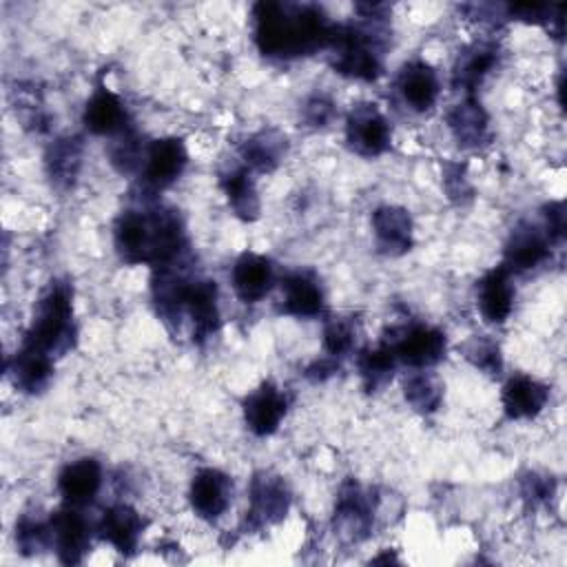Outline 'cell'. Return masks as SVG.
I'll return each mask as SVG.
<instances>
[{"label": "cell", "instance_id": "obj_1", "mask_svg": "<svg viewBox=\"0 0 567 567\" xmlns=\"http://www.w3.org/2000/svg\"><path fill=\"white\" fill-rule=\"evenodd\" d=\"M252 24L259 51L277 60H292L328 47L334 29L321 7L290 2H257Z\"/></svg>", "mask_w": 567, "mask_h": 567}, {"label": "cell", "instance_id": "obj_2", "mask_svg": "<svg viewBox=\"0 0 567 567\" xmlns=\"http://www.w3.org/2000/svg\"><path fill=\"white\" fill-rule=\"evenodd\" d=\"M115 248L128 264L171 266L186 246L179 215L162 206L128 208L115 221Z\"/></svg>", "mask_w": 567, "mask_h": 567}, {"label": "cell", "instance_id": "obj_3", "mask_svg": "<svg viewBox=\"0 0 567 567\" xmlns=\"http://www.w3.org/2000/svg\"><path fill=\"white\" fill-rule=\"evenodd\" d=\"M153 299L168 326L179 328L182 317H186L195 341L208 339L219 326V292L210 279L188 277L173 266H162L153 279Z\"/></svg>", "mask_w": 567, "mask_h": 567}, {"label": "cell", "instance_id": "obj_4", "mask_svg": "<svg viewBox=\"0 0 567 567\" xmlns=\"http://www.w3.org/2000/svg\"><path fill=\"white\" fill-rule=\"evenodd\" d=\"M365 18V24H346L334 27L328 47L332 49V66L348 78L372 82L381 75L383 69V40L379 22L383 20L377 16L385 11L383 4H361L359 7Z\"/></svg>", "mask_w": 567, "mask_h": 567}, {"label": "cell", "instance_id": "obj_5", "mask_svg": "<svg viewBox=\"0 0 567 567\" xmlns=\"http://www.w3.org/2000/svg\"><path fill=\"white\" fill-rule=\"evenodd\" d=\"M73 341V292L69 284L55 281L35 303L31 326L24 334V346L35 348L49 357H60L71 350Z\"/></svg>", "mask_w": 567, "mask_h": 567}, {"label": "cell", "instance_id": "obj_6", "mask_svg": "<svg viewBox=\"0 0 567 567\" xmlns=\"http://www.w3.org/2000/svg\"><path fill=\"white\" fill-rule=\"evenodd\" d=\"M385 343L392 348L396 361L416 370L439 363L447 348L445 334L439 328L423 323H412L396 330V337Z\"/></svg>", "mask_w": 567, "mask_h": 567}, {"label": "cell", "instance_id": "obj_7", "mask_svg": "<svg viewBox=\"0 0 567 567\" xmlns=\"http://www.w3.org/2000/svg\"><path fill=\"white\" fill-rule=\"evenodd\" d=\"M188 153L179 137H162L151 142L144 148V157L140 164L142 182L151 190H162L171 186L186 168Z\"/></svg>", "mask_w": 567, "mask_h": 567}, {"label": "cell", "instance_id": "obj_8", "mask_svg": "<svg viewBox=\"0 0 567 567\" xmlns=\"http://www.w3.org/2000/svg\"><path fill=\"white\" fill-rule=\"evenodd\" d=\"M346 140L357 155L377 157L388 151L392 131L374 104H357L348 115Z\"/></svg>", "mask_w": 567, "mask_h": 567}, {"label": "cell", "instance_id": "obj_9", "mask_svg": "<svg viewBox=\"0 0 567 567\" xmlns=\"http://www.w3.org/2000/svg\"><path fill=\"white\" fill-rule=\"evenodd\" d=\"M250 507H248V520L250 527H264L275 525L286 518L290 507V492L281 476L259 472L250 481Z\"/></svg>", "mask_w": 567, "mask_h": 567}, {"label": "cell", "instance_id": "obj_10", "mask_svg": "<svg viewBox=\"0 0 567 567\" xmlns=\"http://www.w3.org/2000/svg\"><path fill=\"white\" fill-rule=\"evenodd\" d=\"M49 525H51V545L58 558L66 565L82 563L91 545L89 523L84 520V516L75 512L73 505H69L55 512L49 518Z\"/></svg>", "mask_w": 567, "mask_h": 567}, {"label": "cell", "instance_id": "obj_11", "mask_svg": "<svg viewBox=\"0 0 567 567\" xmlns=\"http://www.w3.org/2000/svg\"><path fill=\"white\" fill-rule=\"evenodd\" d=\"M188 498L199 518L217 520L230 505L233 481L215 467H204L193 476Z\"/></svg>", "mask_w": 567, "mask_h": 567}, {"label": "cell", "instance_id": "obj_12", "mask_svg": "<svg viewBox=\"0 0 567 567\" xmlns=\"http://www.w3.org/2000/svg\"><path fill=\"white\" fill-rule=\"evenodd\" d=\"M288 399L281 388L266 381L257 390H252L244 401V419L248 430L255 436H268L272 434L281 419L286 416Z\"/></svg>", "mask_w": 567, "mask_h": 567}, {"label": "cell", "instance_id": "obj_13", "mask_svg": "<svg viewBox=\"0 0 567 567\" xmlns=\"http://www.w3.org/2000/svg\"><path fill=\"white\" fill-rule=\"evenodd\" d=\"M230 284L244 303H257L270 292L275 284V266L264 255L244 252L233 264Z\"/></svg>", "mask_w": 567, "mask_h": 567}, {"label": "cell", "instance_id": "obj_14", "mask_svg": "<svg viewBox=\"0 0 567 567\" xmlns=\"http://www.w3.org/2000/svg\"><path fill=\"white\" fill-rule=\"evenodd\" d=\"M549 237L538 226L518 224L505 244V268L512 272H525L540 266L549 257Z\"/></svg>", "mask_w": 567, "mask_h": 567}, {"label": "cell", "instance_id": "obj_15", "mask_svg": "<svg viewBox=\"0 0 567 567\" xmlns=\"http://www.w3.org/2000/svg\"><path fill=\"white\" fill-rule=\"evenodd\" d=\"M281 295H284L281 310L299 319L319 317L326 308L323 288L319 279L308 270H295L286 275L281 281Z\"/></svg>", "mask_w": 567, "mask_h": 567}, {"label": "cell", "instance_id": "obj_16", "mask_svg": "<svg viewBox=\"0 0 567 567\" xmlns=\"http://www.w3.org/2000/svg\"><path fill=\"white\" fill-rule=\"evenodd\" d=\"M102 487V465L91 458L82 456L62 467L58 474V489L66 505L82 507L91 503Z\"/></svg>", "mask_w": 567, "mask_h": 567}, {"label": "cell", "instance_id": "obj_17", "mask_svg": "<svg viewBox=\"0 0 567 567\" xmlns=\"http://www.w3.org/2000/svg\"><path fill=\"white\" fill-rule=\"evenodd\" d=\"M476 306L487 323H503L514 308V286L509 270L498 266L489 270L476 286Z\"/></svg>", "mask_w": 567, "mask_h": 567}, {"label": "cell", "instance_id": "obj_18", "mask_svg": "<svg viewBox=\"0 0 567 567\" xmlns=\"http://www.w3.org/2000/svg\"><path fill=\"white\" fill-rule=\"evenodd\" d=\"M412 217L401 206H379L372 213L377 246L385 255H403L412 248Z\"/></svg>", "mask_w": 567, "mask_h": 567}, {"label": "cell", "instance_id": "obj_19", "mask_svg": "<svg viewBox=\"0 0 567 567\" xmlns=\"http://www.w3.org/2000/svg\"><path fill=\"white\" fill-rule=\"evenodd\" d=\"M549 399V390L545 383L525 377V374H516L512 377L501 394L503 401V410L509 419H534L536 414L543 412V408L547 405Z\"/></svg>", "mask_w": 567, "mask_h": 567}, {"label": "cell", "instance_id": "obj_20", "mask_svg": "<svg viewBox=\"0 0 567 567\" xmlns=\"http://www.w3.org/2000/svg\"><path fill=\"white\" fill-rule=\"evenodd\" d=\"M396 89L412 111H427L436 104L441 84L436 71L430 64L408 62L396 78Z\"/></svg>", "mask_w": 567, "mask_h": 567}, {"label": "cell", "instance_id": "obj_21", "mask_svg": "<svg viewBox=\"0 0 567 567\" xmlns=\"http://www.w3.org/2000/svg\"><path fill=\"white\" fill-rule=\"evenodd\" d=\"M334 525L348 540H361L372 525L370 496L359 485H346L337 501Z\"/></svg>", "mask_w": 567, "mask_h": 567}, {"label": "cell", "instance_id": "obj_22", "mask_svg": "<svg viewBox=\"0 0 567 567\" xmlns=\"http://www.w3.org/2000/svg\"><path fill=\"white\" fill-rule=\"evenodd\" d=\"M142 516L120 503V505H113L109 507L104 514H102V520H100V536L111 543L120 554H133L137 543H140V536H142Z\"/></svg>", "mask_w": 567, "mask_h": 567}, {"label": "cell", "instance_id": "obj_23", "mask_svg": "<svg viewBox=\"0 0 567 567\" xmlns=\"http://www.w3.org/2000/svg\"><path fill=\"white\" fill-rule=\"evenodd\" d=\"M126 109L122 100L100 86L84 106V126L95 135H117L126 131Z\"/></svg>", "mask_w": 567, "mask_h": 567}, {"label": "cell", "instance_id": "obj_24", "mask_svg": "<svg viewBox=\"0 0 567 567\" xmlns=\"http://www.w3.org/2000/svg\"><path fill=\"white\" fill-rule=\"evenodd\" d=\"M9 374L18 390L27 394L42 392L53 374V357L22 343L9 363Z\"/></svg>", "mask_w": 567, "mask_h": 567}, {"label": "cell", "instance_id": "obj_25", "mask_svg": "<svg viewBox=\"0 0 567 567\" xmlns=\"http://www.w3.org/2000/svg\"><path fill=\"white\" fill-rule=\"evenodd\" d=\"M221 190L237 217L252 221L259 215V195L248 166H230L219 175Z\"/></svg>", "mask_w": 567, "mask_h": 567}, {"label": "cell", "instance_id": "obj_26", "mask_svg": "<svg viewBox=\"0 0 567 567\" xmlns=\"http://www.w3.org/2000/svg\"><path fill=\"white\" fill-rule=\"evenodd\" d=\"M447 126L463 146H478L487 140V113L474 97H465L450 109Z\"/></svg>", "mask_w": 567, "mask_h": 567}, {"label": "cell", "instance_id": "obj_27", "mask_svg": "<svg viewBox=\"0 0 567 567\" xmlns=\"http://www.w3.org/2000/svg\"><path fill=\"white\" fill-rule=\"evenodd\" d=\"M498 55L496 49L492 44H474L470 49H465L454 66V86L463 89V91H474L485 75L494 69Z\"/></svg>", "mask_w": 567, "mask_h": 567}, {"label": "cell", "instance_id": "obj_28", "mask_svg": "<svg viewBox=\"0 0 567 567\" xmlns=\"http://www.w3.org/2000/svg\"><path fill=\"white\" fill-rule=\"evenodd\" d=\"M82 164V142L78 137H64L53 142L47 153V171L55 186H71Z\"/></svg>", "mask_w": 567, "mask_h": 567}, {"label": "cell", "instance_id": "obj_29", "mask_svg": "<svg viewBox=\"0 0 567 567\" xmlns=\"http://www.w3.org/2000/svg\"><path fill=\"white\" fill-rule=\"evenodd\" d=\"M286 153V137L279 135L277 131H261L246 140L241 146V157L248 168L268 173L272 171Z\"/></svg>", "mask_w": 567, "mask_h": 567}, {"label": "cell", "instance_id": "obj_30", "mask_svg": "<svg viewBox=\"0 0 567 567\" xmlns=\"http://www.w3.org/2000/svg\"><path fill=\"white\" fill-rule=\"evenodd\" d=\"M396 357L392 352V348L383 341L377 348H368L359 354V374L363 379V385L368 392H377L381 388H385L394 374L396 368Z\"/></svg>", "mask_w": 567, "mask_h": 567}, {"label": "cell", "instance_id": "obj_31", "mask_svg": "<svg viewBox=\"0 0 567 567\" xmlns=\"http://www.w3.org/2000/svg\"><path fill=\"white\" fill-rule=\"evenodd\" d=\"M403 396L412 410L432 414L443 401V385L430 372H412L403 383Z\"/></svg>", "mask_w": 567, "mask_h": 567}, {"label": "cell", "instance_id": "obj_32", "mask_svg": "<svg viewBox=\"0 0 567 567\" xmlns=\"http://www.w3.org/2000/svg\"><path fill=\"white\" fill-rule=\"evenodd\" d=\"M16 543L22 554H38L51 545V525L24 516L16 525Z\"/></svg>", "mask_w": 567, "mask_h": 567}, {"label": "cell", "instance_id": "obj_33", "mask_svg": "<svg viewBox=\"0 0 567 567\" xmlns=\"http://www.w3.org/2000/svg\"><path fill=\"white\" fill-rule=\"evenodd\" d=\"M354 346V328L346 319H332L323 330V348L330 357H343Z\"/></svg>", "mask_w": 567, "mask_h": 567}, {"label": "cell", "instance_id": "obj_34", "mask_svg": "<svg viewBox=\"0 0 567 567\" xmlns=\"http://www.w3.org/2000/svg\"><path fill=\"white\" fill-rule=\"evenodd\" d=\"M465 354H467V359L476 368H481L487 374H498L501 368H503L501 348L494 341H489V339H474V341H470L467 348H465Z\"/></svg>", "mask_w": 567, "mask_h": 567}, {"label": "cell", "instance_id": "obj_35", "mask_svg": "<svg viewBox=\"0 0 567 567\" xmlns=\"http://www.w3.org/2000/svg\"><path fill=\"white\" fill-rule=\"evenodd\" d=\"M545 233L549 241H560L565 235V210L560 202H554L545 208Z\"/></svg>", "mask_w": 567, "mask_h": 567}, {"label": "cell", "instance_id": "obj_36", "mask_svg": "<svg viewBox=\"0 0 567 567\" xmlns=\"http://www.w3.org/2000/svg\"><path fill=\"white\" fill-rule=\"evenodd\" d=\"M507 9L518 20H525V22H547V20H551V11L556 7H547V4H512Z\"/></svg>", "mask_w": 567, "mask_h": 567}, {"label": "cell", "instance_id": "obj_37", "mask_svg": "<svg viewBox=\"0 0 567 567\" xmlns=\"http://www.w3.org/2000/svg\"><path fill=\"white\" fill-rule=\"evenodd\" d=\"M332 104L323 97V95H317L312 97L308 104H306V120L312 124V126H323L326 122H330L332 117Z\"/></svg>", "mask_w": 567, "mask_h": 567}]
</instances>
